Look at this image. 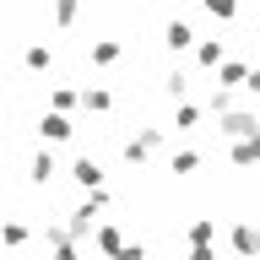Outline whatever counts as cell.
<instances>
[{"instance_id": "ffe728a7", "label": "cell", "mask_w": 260, "mask_h": 260, "mask_svg": "<svg viewBox=\"0 0 260 260\" xmlns=\"http://www.w3.org/2000/svg\"><path fill=\"white\" fill-rule=\"evenodd\" d=\"M190 260H211V249H190Z\"/></svg>"}, {"instance_id": "8992f818", "label": "cell", "mask_w": 260, "mask_h": 260, "mask_svg": "<svg viewBox=\"0 0 260 260\" xmlns=\"http://www.w3.org/2000/svg\"><path fill=\"white\" fill-rule=\"evenodd\" d=\"M27 239H32V228H27V222H16V217H6V222H0V244H11V249H22Z\"/></svg>"}, {"instance_id": "3957f363", "label": "cell", "mask_w": 260, "mask_h": 260, "mask_svg": "<svg viewBox=\"0 0 260 260\" xmlns=\"http://www.w3.org/2000/svg\"><path fill=\"white\" fill-rule=\"evenodd\" d=\"M71 179H76L87 195H98V190H103V162H98V157H76V162H71Z\"/></svg>"}, {"instance_id": "30bf717a", "label": "cell", "mask_w": 260, "mask_h": 260, "mask_svg": "<svg viewBox=\"0 0 260 260\" xmlns=\"http://www.w3.org/2000/svg\"><path fill=\"white\" fill-rule=\"evenodd\" d=\"M233 249H239V255H255V249H260V233H255V228H233Z\"/></svg>"}, {"instance_id": "9a60e30c", "label": "cell", "mask_w": 260, "mask_h": 260, "mask_svg": "<svg viewBox=\"0 0 260 260\" xmlns=\"http://www.w3.org/2000/svg\"><path fill=\"white\" fill-rule=\"evenodd\" d=\"M195 54H201V65H217V60H222V49L211 44V38H201V49H195Z\"/></svg>"}, {"instance_id": "7a4b0ae2", "label": "cell", "mask_w": 260, "mask_h": 260, "mask_svg": "<svg viewBox=\"0 0 260 260\" xmlns=\"http://www.w3.org/2000/svg\"><path fill=\"white\" fill-rule=\"evenodd\" d=\"M92 244H98V255H109V260H119V255L130 249V244H125V233H119V222H98Z\"/></svg>"}, {"instance_id": "52a82bcc", "label": "cell", "mask_w": 260, "mask_h": 260, "mask_svg": "<svg viewBox=\"0 0 260 260\" xmlns=\"http://www.w3.org/2000/svg\"><path fill=\"white\" fill-rule=\"evenodd\" d=\"M190 44H201V38L190 32V22H179V16H174V22H168V49H190Z\"/></svg>"}, {"instance_id": "8fae6325", "label": "cell", "mask_w": 260, "mask_h": 260, "mask_svg": "<svg viewBox=\"0 0 260 260\" xmlns=\"http://www.w3.org/2000/svg\"><path fill=\"white\" fill-rule=\"evenodd\" d=\"M255 157H260V136H249V141L233 146V162H255Z\"/></svg>"}, {"instance_id": "d6986e66", "label": "cell", "mask_w": 260, "mask_h": 260, "mask_svg": "<svg viewBox=\"0 0 260 260\" xmlns=\"http://www.w3.org/2000/svg\"><path fill=\"white\" fill-rule=\"evenodd\" d=\"M211 233H217V228H211V222H190V239H195V244H206Z\"/></svg>"}, {"instance_id": "277c9868", "label": "cell", "mask_w": 260, "mask_h": 260, "mask_svg": "<svg viewBox=\"0 0 260 260\" xmlns=\"http://www.w3.org/2000/svg\"><path fill=\"white\" fill-rule=\"evenodd\" d=\"M65 136H71V119H65V114H38V141L44 146L65 141Z\"/></svg>"}, {"instance_id": "4fadbf2b", "label": "cell", "mask_w": 260, "mask_h": 260, "mask_svg": "<svg viewBox=\"0 0 260 260\" xmlns=\"http://www.w3.org/2000/svg\"><path fill=\"white\" fill-rule=\"evenodd\" d=\"M49 103H54V109H71V103H81V92H76V87H54Z\"/></svg>"}, {"instance_id": "6da1fadb", "label": "cell", "mask_w": 260, "mask_h": 260, "mask_svg": "<svg viewBox=\"0 0 260 260\" xmlns=\"http://www.w3.org/2000/svg\"><path fill=\"white\" fill-rule=\"evenodd\" d=\"M38 239L49 244V260H76V239L65 233V222H44V228H38Z\"/></svg>"}, {"instance_id": "7c38bea8", "label": "cell", "mask_w": 260, "mask_h": 260, "mask_svg": "<svg viewBox=\"0 0 260 260\" xmlns=\"http://www.w3.org/2000/svg\"><path fill=\"white\" fill-rule=\"evenodd\" d=\"M49 60H54L49 44H27V65H32V71H49Z\"/></svg>"}, {"instance_id": "2e32d148", "label": "cell", "mask_w": 260, "mask_h": 260, "mask_svg": "<svg viewBox=\"0 0 260 260\" xmlns=\"http://www.w3.org/2000/svg\"><path fill=\"white\" fill-rule=\"evenodd\" d=\"M195 162H201V157H195V152H174V174H190Z\"/></svg>"}, {"instance_id": "9c48e42d", "label": "cell", "mask_w": 260, "mask_h": 260, "mask_svg": "<svg viewBox=\"0 0 260 260\" xmlns=\"http://www.w3.org/2000/svg\"><path fill=\"white\" fill-rule=\"evenodd\" d=\"M119 54H125V49L114 44V38H98V44H92V65H114Z\"/></svg>"}, {"instance_id": "e0dca14e", "label": "cell", "mask_w": 260, "mask_h": 260, "mask_svg": "<svg viewBox=\"0 0 260 260\" xmlns=\"http://www.w3.org/2000/svg\"><path fill=\"white\" fill-rule=\"evenodd\" d=\"M195 119H201V114H195L190 103H179V109H174V125H195Z\"/></svg>"}, {"instance_id": "ba28073f", "label": "cell", "mask_w": 260, "mask_h": 260, "mask_svg": "<svg viewBox=\"0 0 260 260\" xmlns=\"http://www.w3.org/2000/svg\"><path fill=\"white\" fill-rule=\"evenodd\" d=\"M81 103H87L92 114H109V109H114V92H109V87H87V92H81Z\"/></svg>"}, {"instance_id": "5bb4252c", "label": "cell", "mask_w": 260, "mask_h": 260, "mask_svg": "<svg viewBox=\"0 0 260 260\" xmlns=\"http://www.w3.org/2000/svg\"><path fill=\"white\" fill-rule=\"evenodd\" d=\"M146 152H152V146H141V136H130V141H125V162H136V168L146 162Z\"/></svg>"}, {"instance_id": "5b68a950", "label": "cell", "mask_w": 260, "mask_h": 260, "mask_svg": "<svg viewBox=\"0 0 260 260\" xmlns=\"http://www.w3.org/2000/svg\"><path fill=\"white\" fill-rule=\"evenodd\" d=\"M54 174H60L54 152H49V146H38V152H32V162H27V179H32V184H49Z\"/></svg>"}, {"instance_id": "ac0fdd59", "label": "cell", "mask_w": 260, "mask_h": 260, "mask_svg": "<svg viewBox=\"0 0 260 260\" xmlns=\"http://www.w3.org/2000/svg\"><path fill=\"white\" fill-rule=\"evenodd\" d=\"M244 76H249V71H244L239 60H228V65H222V81H244Z\"/></svg>"}]
</instances>
